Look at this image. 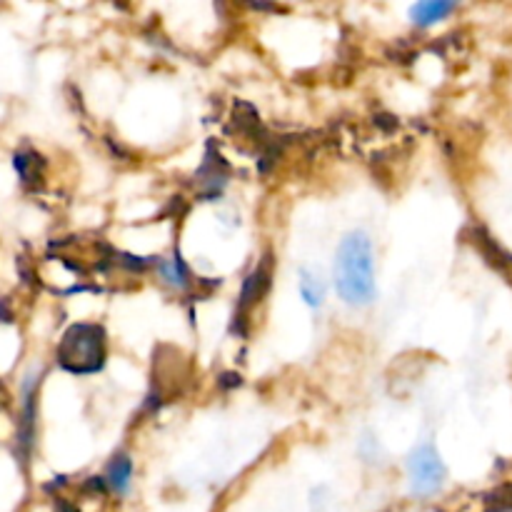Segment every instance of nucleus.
Listing matches in <instances>:
<instances>
[{"instance_id":"nucleus-1","label":"nucleus","mask_w":512,"mask_h":512,"mask_svg":"<svg viewBox=\"0 0 512 512\" xmlns=\"http://www.w3.org/2000/svg\"><path fill=\"white\" fill-rule=\"evenodd\" d=\"M335 288L348 305H368L375 298L373 243L365 233L345 235L335 255Z\"/></svg>"},{"instance_id":"nucleus-2","label":"nucleus","mask_w":512,"mask_h":512,"mask_svg":"<svg viewBox=\"0 0 512 512\" xmlns=\"http://www.w3.org/2000/svg\"><path fill=\"white\" fill-rule=\"evenodd\" d=\"M58 360L75 375L98 373L105 363V333L100 325L80 323L63 335Z\"/></svg>"},{"instance_id":"nucleus-3","label":"nucleus","mask_w":512,"mask_h":512,"mask_svg":"<svg viewBox=\"0 0 512 512\" xmlns=\"http://www.w3.org/2000/svg\"><path fill=\"white\" fill-rule=\"evenodd\" d=\"M408 480L410 490L418 498H430L438 493L445 483V465L433 445H420L408 458Z\"/></svg>"},{"instance_id":"nucleus-4","label":"nucleus","mask_w":512,"mask_h":512,"mask_svg":"<svg viewBox=\"0 0 512 512\" xmlns=\"http://www.w3.org/2000/svg\"><path fill=\"white\" fill-rule=\"evenodd\" d=\"M270 288V258H263V263L253 270V273L245 278L243 290H240V305H238V315H235L233 330H238L240 323H245L243 315L248 313V308H253Z\"/></svg>"},{"instance_id":"nucleus-5","label":"nucleus","mask_w":512,"mask_h":512,"mask_svg":"<svg viewBox=\"0 0 512 512\" xmlns=\"http://www.w3.org/2000/svg\"><path fill=\"white\" fill-rule=\"evenodd\" d=\"M475 243H478L480 250H483L485 260H488L493 268H498L500 273H503L505 278L512 283V255L508 253V250L500 248V245L495 243L488 233H485V230H475Z\"/></svg>"},{"instance_id":"nucleus-6","label":"nucleus","mask_w":512,"mask_h":512,"mask_svg":"<svg viewBox=\"0 0 512 512\" xmlns=\"http://www.w3.org/2000/svg\"><path fill=\"white\" fill-rule=\"evenodd\" d=\"M455 3H445V0H425L410 8V18L418 25H433L438 20H443L445 15L453 13Z\"/></svg>"},{"instance_id":"nucleus-7","label":"nucleus","mask_w":512,"mask_h":512,"mask_svg":"<svg viewBox=\"0 0 512 512\" xmlns=\"http://www.w3.org/2000/svg\"><path fill=\"white\" fill-rule=\"evenodd\" d=\"M130 478H133V463H130V458H125V455L113 458L108 475H105V485H108L113 493L120 495L130 488Z\"/></svg>"},{"instance_id":"nucleus-8","label":"nucleus","mask_w":512,"mask_h":512,"mask_svg":"<svg viewBox=\"0 0 512 512\" xmlns=\"http://www.w3.org/2000/svg\"><path fill=\"white\" fill-rule=\"evenodd\" d=\"M300 295H303V300L310 308H320L325 300L323 280L315 273H310V270H300Z\"/></svg>"},{"instance_id":"nucleus-9","label":"nucleus","mask_w":512,"mask_h":512,"mask_svg":"<svg viewBox=\"0 0 512 512\" xmlns=\"http://www.w3.org/2000/svg\"><path fill=\"white\" fill-rule=\"evenodd\" d=\"M160 275H163V280L168 285H173V288H188L190 278H188V270H185L183 260L180 258H168L160 263Z\"/></svg>"},{"instance_id":"nucleus-10","label":"nucleus","mask_w":512,"mask_h":512,"mask_svg":"<svg viewBox=\"0 0 512 512\" xmlns=\"http://www.w3.org/2000/svg\"><path fill=\"white\" fill-rule=\"evenodd\" d=\"M15 168H18L20 178H23L25 183H33V180L40 178V173H43V160L35 153H23L15 158Z\"/></svg>"},{"instance_id":"nucleus-11","label":"nucleus","mask_w":512,"mask_h":512,"mask_svg":"<svg viewBox=\"0 0 512 512\" xmlns=\"http://www.w3.org/2000/svg\"><path fill=\"white\" fill-rule=\"evenodd\" d=\"M488 503H500L505 508V505H512V485H500L495 493L488 495Z\"/></svg>"},{"instance_id":"nucleus-12","label":"nucleus","mask_w":512,"mask_h":512,"mask_svg":"<svg viewBox=\"0 0 512 512\" xmlns=\"http://www.w3.org/2000/svg\"><path fill=\"white\" fill-rule=\"evenodd\" d=\"M58 512H78V508L70 503H65V500H58Z\"/></svg>"}]
</instances>
